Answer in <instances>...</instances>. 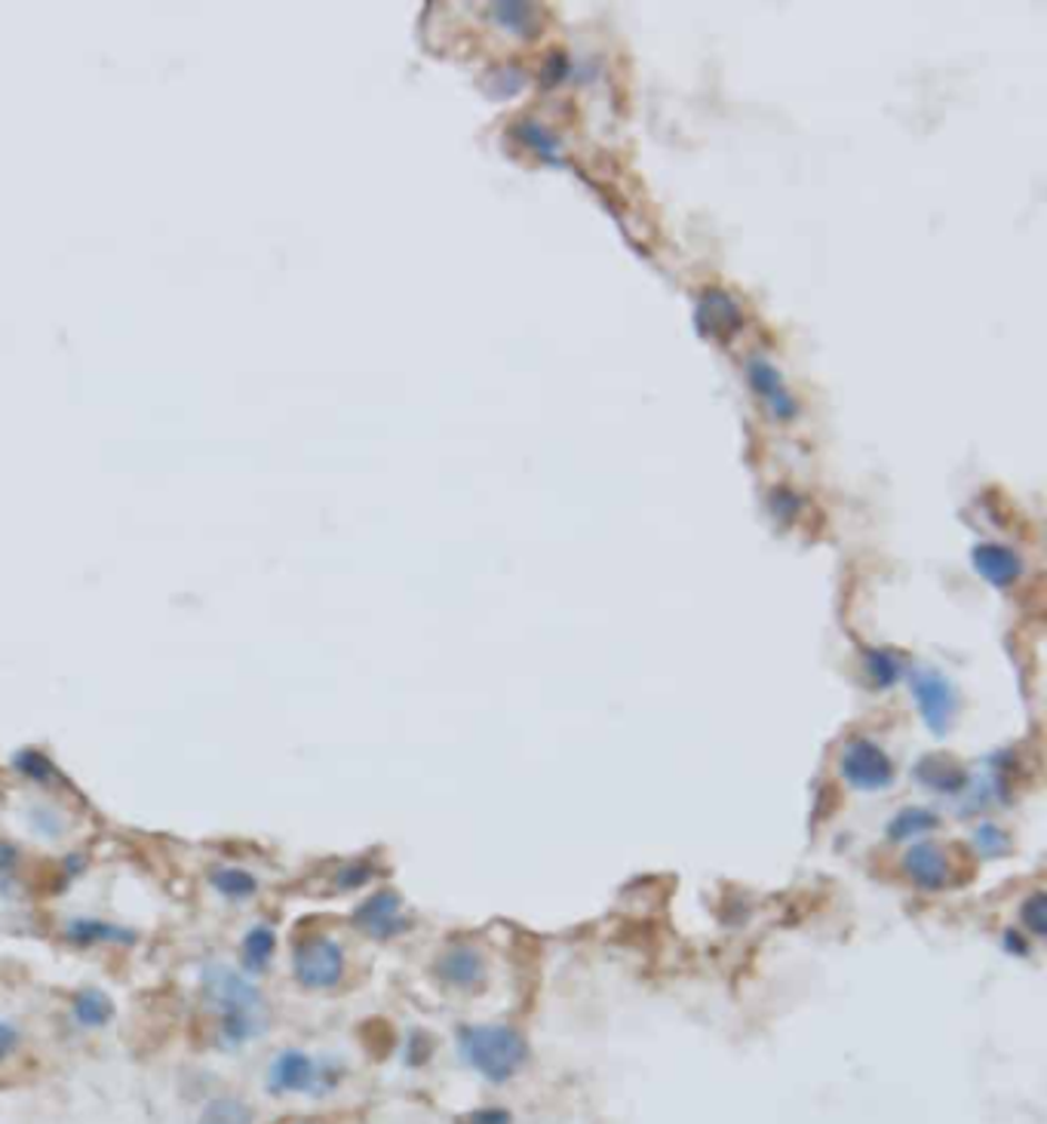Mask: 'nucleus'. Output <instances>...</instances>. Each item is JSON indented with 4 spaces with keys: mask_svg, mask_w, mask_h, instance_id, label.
<instances>
[{
    "mask_svg": "<svg viewBox=\"0 0 1047 1124\" xmlns=\"http://www.w3.org/2000/svg\"><path fill=\"white\" fill-rule=\"evenodd\" d=\"M867 670L876 686H895L897 679H900L903 664H900V658H897L895 652H885V649H881V652L867 654Z\"/></svg>",
    "mask_w": 1047,
    "mask_h": 1124,
    "instance_id": "nucleus-21",
    "label": "nucleus"
},
{
    "mask_svg": "<svg viewBox=\"0 0 1047 1124\" xmlns=\"http://www.w3.org/2000/svg\"><path fill=\"white\" fill-rule=\"evenodd\" d=\"M200 998L216 1021L221 1048H244L268 1029V1005L246 974L225 965H206L200 974Z\"/></svg>",
    "mask_w": 1047,
    "mask_h": 1124,
    "instance_id": "nucleus-1",
    "label": "nucleus"
},
{
    "mask_svg": "<svg viewBox=\"0 0 1047 1124\" xmlns=\"http://www.w3.org/2000/svg\"><path fill=\"white\" fill-rule=\"evenodd\" d=\"M19 1051H22V1033H19V1026H16L13 1021H7V1017H0V1066H7Z\"/></svg>",
    "mask_w": 1047,
    "mask_h": 1124,
    "instance_id": "nucleus-23",
    "label": "nucleus"
},
{
    "mask_svg": "<svg viewBox=\"0 0 1047 1124\" xmlns=\"http://www.w3.org/2000/svg\"><path fill=\"white\" fill-rule=\"evenodd\" d=\"M209 885L216 888V895L225 900H253L258 895V881L253 872H246L244 867H216L209 869Z\"/></svg>",
    "mask_w": 1047,
    "mask_h": 1124,
    "instance_id": "nucleus-16",
    "label": "nucleus"
},
{
    "mask_svg": "<svg viewBox=\"0 0 1047 1124\" xmlns=\"http://www.w3.org/2000/svg\"><path fill=\"white\" fill-rule=\"evenodd\" d=\"M342 1078V1066L333 1061H314L305 1051H280L268 1069L270 1094H329Z\"/></svg>",
    "mask_w": 1047,
    "mask_h": 1124,
    "instance_id": "nucleus-4",
    "label": "nucleus"
},
{
    "mask_svg": "<svg viewBox=\"0 0 1047 1124\" xmlns=\"http://www.w3.org/2000/svg\"><path fill=\"white\" fill-rule=\"evenodd\" d=\"M71 1014L75 1021L83 1026V1029H102L108 1023L115 1021V1002L108 993L96 989V986H87L80 989L71 1002Z\"/></svg>",
    "mask_w": 1047,
    "mask_h": 1124,
    "instance_id": "nucleus-13",
    "label": "nucleus"
},
{
    "mask_svg": "<svg viewBox=\"0 0 1047 1124\" xmlns=\"http://www.w3.org/2000/svg\"><path fill=\"white\" fill-rule=\"evenodd\" d=\"M912 694H916L925 726L934 734H946V729L952 726V713H956V694L949 689V682L944 677H937L934 670H919V673H912Z\"/></svg>",
    "mask_w": 1047,
    "mask_h": 1124,
    "instance_id": "nucleus-6",
    "label": "nucleus"
},
{
    "mask_svg": "<svg viewBox=\"0 0 1047 1124\" xmlns=\"http://www.w3.org/2000/svg\"><path fill=\"white\" fill-rule=\"evenodd\" d=\"M31 827H34L43 839H62L65 832H68V820H65L56 808H34Z\"/></svg>",
    "mask_w": 1047,
    "mask_h": 1124,
    "instance_id": "nucleus-22",
    "label": "nucleus"
},
{
    "mask_svg": "<svg viewBox=\"0 0 1047 1124\" xmlns=\"http://www.w3.org/2000/svg\"><path fill=\"white\" fill-rule=\"evenodd\" d=\"M354 925L375 940H391L409 928V919L403 916V900L396 891H378L359 904L354 913Z\"/></svg>",
    "mask_w": 1047,
    "mask_h": 1124,
    "instance_id": "nucleus-7",
    "label": "nucleus"
},
{
    "mask_svg": "<svg viewBox=\"0 0 1047 1124\" xmlns=\"http://www.w3.org/2000/svg\"><path fill=\"white\" fill-rule=\"evenodd\" d=\"M919 780H925V783L934 787V790L952 792L961 787V780L965 778H961V771H958L956 766H949L944 759H925L919 766Z\"/></svg>",
    "mask_w": 1047,
    "mask_h": 1124,
    "instance_id": "nucleus-20",
    "label": "nucleus"
},
{
    "mask_svg": "<svg viewBox=\"0 0 1047 1124\" xmlns=\"http://www.w3.org/2000/svg\"><path fill=\"white\" fill-rule=\"evenodd\" d=\"M13 768L22 778L34 780V783H52L59 778V771L50 762V756L38 753V750H22L13 756Z\"/></svg>",
    "mask_w": 1047,
    "mask_h": 1124,
    "instance_id": "nucleus-19",
    "label": "nucleus"
},
{
    "mask_svg": "<svg viewBox=\"0 0 1047 1124\" xmlns=\"http://www.w3.org/2000/svg\"><path fill=\"white\" fill-rule=\"evenodd\" d=\"M934 827H937V818H934L931 811H925V808H907V811H900V815L891 820L888 836H891V839H909V836H921V832L934 830Z\"/></svg>",
    "mask_w": 1047,
    "mask_h": 1124,
    "instance_id": "nucleus-18",
    "label": "nucleus"
},
{
    "mask_svg": "<svg viewBox=\"0 0 1047 1124\" xmlns=\"http://www.w3.org/2000/svg\"><path fill=\"white\" fill-rule=\"evenodd\" d=\"M741 326V310H738V305L731 302L729 295H722V293H710L707 298H703V305H701V329H707V333H715V335H725V333H734Z\"/></svg>",
    "mask_w": 1047,
    "mask_h": 1124,
    "instance_id": "nucleus-15",
    "label": "nucleus"
},
{
    "mask_svg": "<svg viewBox=\"0 0 1047 1124\" xmlns=\"http://www.w3.org/2000/svg\"><path fill=\"white\" fill-rule=\"evenodd\" d=\"M345 949L329 934H305L293 946V977L305 989L329 993L345 980Z\"/></svg>",
    "mask_w": 1047,
    "mask_h": 1124,
    "instance_id": "nucleus-3",
    "label": "nucleus"
},
{
    "mask_svg": "<svg viewBox=\"0 0 1047 1124\" xmlns=\"http://www.w3.org/2000/svg\"><path fill=\"white\" fill-rule=\"evenodd\" d=\"M277 953V934L270 925L258 921L253 925L249 931L244 934V944H240V965H244L246 974H261L268 968V962Z\"/></svg>",
    "mask_w": 1047,
    "mask_h": 1124,
    "instance_id": "nucleus-12",
    "label": "nucleus"
},
{
    "mask_svg": "<svg viewBox=\"0 0 1047 1124\" xmlns=\"http://www.w3.org/2000/svg\"><path fill=\"white\" fill-rule=\"evenodd\" d=\"M62 934L68 944L80 946V949L102 944H127V940L136 937V934L127 931V928H120L115 921L92 919V916H75V919H68L65 921Z\"/></svg>",
    "mask_w": 1047,
    "mask_h": 1124,
    "instance_id": "nucleus-10",
    "label": "nucleus"
},
{
    "mask_svg": "<svg viewBox=\"0 0 1047 1124\" xmlns=\"http://www.w3.org/2000/svg\"><path fill=\"white\" fill-rule=\"evenodd\" d=\"M750 382H753V387H755V394H762L771 403V410H774V415H783V418H790L792 412H796V403H792V396L783 391V384H780V375L771 366H768L766 359H753L750 363Z\"/></svg>",
    "mask_w": 1047,
    "mask_h": 1124,
    "instance_id": "nucleus-14",
    "label": "nucleus"
},
{
    "mask_svg": "<svg viewBox=\"0 0 1047 1124\" xmlns=\"http://www.w3.org/2000/svg\"><path fill=\"white\" fill-rule=\"evenodd\" d=\"M461 1051L488 1082H507L529 1061L525 1038L511 1026H471L461 1033Z\"/></svg>",
    "mask_w": 1047,
    "mask_h": 1124,
    "instance_id": "nucleus-2",
    "label": "nucleus"
},
{
    "mask_svg": "<svg viewBox=\"0 0 1047 1124\" xmlns=\"http://www.w3.org/2000/svg\"><path fill=\"white\" fill-rule=\"evenodd\" d=\"M253 1110L240 1097H216L209 1100L200 1112L197 1124H253Z\"/></svg>",
    "mask_w": 1047,
    "mask_h": 1124,
    "instance_id": "nucleus-17",
    "label": "nucleus"
},
{
    "mask_svg": "<svg viewBox=\"0 0 1047 1124\" xmlns=\"http://www.w3.org/2000/svg\"><path fill=\"white\" fill-rule=\"evenodd\" d=\"M1023 925L1033 934H1045V895L1035 891L1026 904H1023Z\"/></svg>",
    "mask_w": 1047,
    "mask_h": 1124,
    "instance_id": "nucleus-24",
    "label": "nucleus"
},
{
    "mask_svg": "<svg viewBox=\"0 0 1047 1124\" xmlns=\"http://www.w3.org/2000/svg\"><path fill=\"white\" fill-rule=\"evenodd\" d=\"M974 565L996 588H1010L1023 572L1017 553L1008 548H998V544H980V548L974 550Z\"/></svg>",
    "mask_w": 1047,
    "mask_h": 1124,
    "instance_id": "nucleus-11",
    "label": "nucleus"
},
{
    "mask_svg": "<svg viewBox=\"0 0 1047 1124\" xmlns=\"http://www.w3.org/2000/svg\"><path fill=\"white\" fill-rule=\"evenodd\" d=\"M1005 845H1008V839H1005V832L998 830V827H992V824H984L980 830H977V848L984 851V855H998V851H1005Z\"/></svg>",
    "mask_w": 1047,
    "mask_h": 1124,
    "instance_id": "nucleus-25",
    "label": "nucleus"
},
{
    "mask_svg": "<svg viewBox=\"0 0 1047 1124\" xmlns=\"http://www.w3.org/2000/svg\"><path fill=\"white\" fill-rule=\"evenodd\" d=\"M903 869H907L909 881L916 888L925 891H937L949 881V860H946L944 848L937 842H916L903 857Z\"/></svg>",
    "mask_w": 1047,
    "mask_h": 1124,
    "instance_id": "nucleus-8",
    "label": "nucleus"
},
{
    "mask_svg": "<svg viewBox=\"0 0 1047 1124\" xmlns=\"http://www.w3.org/2000/svg\"><path fill=\"white\" fill-rule=\"evenodd\" d=\"M839 771L855 790H885L895 780V766L879 743L869 738H851L839 756Z\"/></svg>",
    "mask_w": 1047,
    "mask_h": 1124,
    "instance_id": "nucleus-5",
    "label": "nucleus"
},
{
    "mask_svg": "<svg viewBox=\"0 0 1047 1124\" xmlns=\"http://www.w3.org/2000/svg\"><path fill=\"white\" fill-rule=\"evenodd\" d=\"M436 977L455 989H471L483 980V958L473 946H448L436 958Z\"/></svg>",
    "mask_w": 1047,
    "mask_h": 1124,
    "instance_id": "nucleus-9",
    "label": "nucleus"
}]
</instances>
